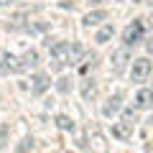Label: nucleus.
I'll use <instances>...</instances> for the list:
<instances>
[{
  "mask_svg": "<svg viewBox=\"0 0 153 153\" xmlns=\"http://www.w3.org/2000/svg\"><path fill=\"white\" fill-rule=\"evenodd\" d=\"M51 49V59L56 64H76L82 59V46L79 44H69V41H56V44H49Z\"/></svg>",
  "mask_w": 153,
  "mask_h": 153,
  "instance_id": "1",
  "label": "nucleus"
},
{
  "mask_svg": "<svg viewBox=\"0 0 153 153\" xmlns=\"http://www.w3.org/2000/svg\"><path fill=\"white\" fill-rule=\"evenodd\" d=\"M151 69H153V64L148 59H133L130 61V76H133V82H146L148 76H151Z\"/></svg>",
  "mask_w": 153,
  "mask_h": 153,
  "instance_id": "2",
  "label": "nucleus"
},
{
  "mask_svg": "<svg viewBox=\"0 0 153 153\" xmlns=\"http://www.w3.org/2000/svg\"><path fill=\"white\" fill-rule=\"evenodd\" d=\"M133 61V54H130V46H120V49L115 51L110 56V64H112V71H123L128 64Z\"/></svg>",
  "mask_w": 153,
  "mask_h": 153,
  "instance_id": "3",
  "label": "nucleus"
},
{
  "mask_svg": "<svg viewBox=\"0 0 153 153\" xmlns=\"http://www.w3.org/2000/svg\"><path fill=\"white\" fill-rule=\"evenodd\" d=\"M140 36H143V23L140 21H133L130 26L123 31V44H125V46H135L138 41H140Z\"/></svg>",
  "mask_w": 153,
  "mask_h": 153,
  "instance_id": "4",
  "label": "nucleus"
},
{
  "mask_svg": "<svg viewBox=\"0 0 153 153\" xmlns=\"http://www.w3.org/2000/svg\"><path fill=\"white\" fill-rule=\"evenodd\" d=\"M49 87H51V79L46 74H33L31 76V92L33 94H44Z\"/></svg>",
  "mask_w": 153,
  "mask_h": 153,
  "instance_id": "5",
  "label": "nucleus"
},
{
  "mask_svg": "<svg viewBox=\"0 0 153 153\" xmlns=\"http://www.w3.org/2000/svg\"><path fill=\"white\" fill-rule=\"evenodd\" d=\"M120 110H123V94H112V97L105 102L102 115H105V117H112V115H117Z\"/></svg>",
  "mask_w": 153,
  "mask_h": 153,
  "instance_id": "6",
  "label": "nucleus"
},
{
  "mask_svg": "<svg viewBox=\"0 0 153 153\" xmlns=\"http://www.w3.org/2000/svg\"><path fill=\"white\" fill-rule=\"evenodd\" d=\"M112 135L117 138V140H130V138H133V125L125 123V120L112 123Z\"/></svg>",
  "mask_w": 153,
  "mask_h": 153,
  "instance_id": "7",
  "label": "nucleus"
},
{
  "mask_svg": "<svg viewBox=\"0 0 153 153\" xmlns=\"http://www.w3.org/2000/svg\"><path fill=\"white\" fill-rule=\"evenodd\" d=\"M133 102H135L138 110H148V107H153V89H138Z\"/></svg>",
  "mask_w": 153,
  "mask_h": 153,
  "instance_id": "8",
  "label": "nucleus"
},
{
  "mask_svg": "<svg viewBox=\"0 0 153 153\" xmlns=\"http://www.w3.org/2000/svg\"><path fill=\"white\" fill-rule=\"evenodd\" d=\"M102 21H107V10H92V13H87L82 23H84V26H89V28H92V26H100Z\"/></svg>",
  "mask_w": 153,
  "mask_h": 153,
  "instance_id": "9",
  "label": "nucleus"
},
{
  "mask_svg": "<svg viewBox=\"0 0 153 153\" xmlns=\"http://www.w3.org/2000/svg\"><path fill=\"white\" fill-rule=\"evenodd\" d=\"M3 61H5V66H8L10 71H23V69H26V66H23V59L13 56L10 51H5V54H3Z\"/></svg>",
  "mask_w": 153,
  "mask_h": 153,
  "instance_id": "10",
  "label": "nucleus"
},
{
  "mask_svg": "<svg viewBox=\"0 0 153 153\" xmlns=\"http://www.w3.org/2000/svg\"><path fill=\"white\" fill-rule=\"evenodd\" d=\"M94 94H97V84H94V79H84V82H82V97L84 100H92Z\"/></svg>",
  "mask_w": 153,
  "mask_h": 153,
  "instance_id": "11",
  "label": "nucleus"
},
{
  "mask_svg": "<svg viewBox=\"0 0 153 153\" xmlns=\"http://www.w3.org/2000/svg\"><path fill=\"white\" fill-rule=\"evenodd\" d=\"M112 33H115L112 26H102V28L97 31V36H94V41H97V44H107L110 38H112Z\"/></svg>",
  "mask_w": 153,
  "mask_h": 153,
  "instance_id": "12",
  "label": "nucleus"
},
{
  "mask_svg": "<svg viewBox=\"0 0 153 153\" xmlns=\"http://www.w3.org/2000/svg\"><path fill=\"white\" fill-rule=\"evenodd\" d=\"M23 59V66H26V69H33V66H38V51H26V54L21 56Z\"/></svg>",
  "mask_w": 153,
  "mask_h": 153,
  "instance_id": "13",
  "label": "nucleus"
},
{
  "mask_svg": "<svg viewBox=\"0 0 153 153\" xmlns=\"http://www.w3.org/2000/svg\"><path fill=\"white\" fill-rule=\"evenodd\" d=\"M56 125H59L61 130H66V133L74 130V120H71V117H66V115H59V117H56Z\"/></svg>",
  "mask_w": 153,
  "mask_h": 153,
  "instance_id": "14",
  "label": "nucleus"
},
{
  "mask_svg": "<svg viewBox=\"0 0 153 153\" xmlns=\"http://www.w3.org/2000/svg\"><path fill=\"white\" fill-rule=\"evenodd\" d=\"M135 110H138V107H135ZM135 110H133V107L123 110V120H125V123H130V125H135V123H138V112H135Z\"/></svg>",
  "mask_w": 153,
  "mask_h": 153,
  "instance_id": "15",
  "label": "nucleus"
},
{
  "mask_svg": "<svg viewBox=\"0 0 153 153\" xmlns=\"http://www.w3.org/2000/svg\"><path fill=\"white\" fill-rule=\"evenodd\" d=\"M18 151H33V138H23V140H21V146H18Z\"/></svg>",
  "mask_w": 153,
  "mask_h": 153,
  "instance_id": "16",
  "label": "nucleus"
},
{
  "mask_svg": "<svg viewBox=\"0 0 153 153\" xmlns=\"http://www.w3.org/2000/svg\"><path fill=\"white\" fill-rule=\"evenodd\" d=\"M5 138H8V125H0V148H5Z\"/></svg>",
  "mask_w": 153,
  "mask_h": 153,
  "instance_id": "17",
  "label": "nucleus"
},
{
  "mask_svg": "<svg viewBox=\"0 0 153 153\" xmlns=\"http://www.w3.org/2000/svg\"><path fill=\"white\" fill-rule=\"evenodd\" d=\"M66 82H69V79H59V89H61V92H66V89H69V84H66Z\"/></svg>",
  "mask_w": 153,
  "mask_h": 153,
  "instance_id": "18",
  "label": "nucleus"
},
{
  "mask_svg": "<svg viewBox=\"0 0 153 153\" xmlns=\"http://www.w3.org/2000/svg\"><path fill=\"white\" fill-rule=\"evenodd\" d=\"M5 71H10V69H8V66H5V61H0V76L5 74Z\"/></svg>",
  "mask_w": 153,
  "mask_h": 153,
  "instance_id": "19",
  "label": "nucleus"
},
{
  "mask_svg": "<svg viewBox=\"0 0 153 153\" xmlns=\"http://www.w3.org/2000/svg\"><path fill=\"white\" fill-rule=\"evenodd\" d=\"M146 49H148V54H153V38H148V44H146Z\"/></svg>",
  "mask_w": 153,
  "mask_h": 153,
  "instance_id": "20",
  "label": "nucleus"
},
{
  "mask_svg": "<svg viewBox=\"0 0 153 153\" xmlns=\"http://www.w3.org/2000/svg\"><path fill=\"white\" fill-rule=\"evenodd\" d=\"M13 0H0V5H10Z\"/></svg>",
  "mask_w": 153,
  "mask_h": 153,
  "instance_id": "21",
  "label": "nucleus"
},
{
  "mask_svg": "<svg viewBox=\"0 0 153 153\" xmlns=\"http://www.w3.org/2000/svg\"><path fill=\"white\" fill-rule=\"evenodd\" d=\"M133 3H146V0H133Z\"/></svg>",
  "mask_w": 153,
  "mask_h": 153,
  "instance_id": "22",
  "label": "nucleus"
},
{
  "mask_svg": "<svg viewBox=\"0 0 153 153\" xmlns=\"http://www.w3.org/2000/svg\"><path fill=\"white\" fill-rule=\"evenodd\" d=\"M151 26H153V13H151Z\"/></svg>",
  "mask_w": 153,
  "mask_h": 153,
  "instance_id": "23",
  "label": "nucleus"
},
{
  "mask_svg": "<svg viewBox=\"0 0 153 153\" xmlns=\"http://www.w3.org/2000/svg\"><path fill=\"white\" fill-rule=\"evenodd\" d=\"M146 3H151V5H153V0H146Z\"/></svg>",
  "mask_w": 153,
  "mask_h": 153,
  "instance_id": "24",
  "label": "nucleus"
}]
</instances>
